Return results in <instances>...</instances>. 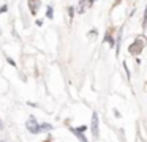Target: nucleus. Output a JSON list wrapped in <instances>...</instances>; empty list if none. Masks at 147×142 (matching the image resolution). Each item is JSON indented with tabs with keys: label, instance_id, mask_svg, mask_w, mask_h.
Wrapping results in <instances>:
<instances>
[{
	"label": "nucleus",
	"instance_id": "nucleus-5",
	"mask_svg": "<svg viewBox=\"0 0 147 142\" xmlns=\"http://www.w3.org/2000/svg\"><path fill=\"white\" fill-rule=\"evenodd\" d=\"M114 28H109L108 32H106V35H105V38H103V43H108L111 47H114L115 46V40H114Z\"/></svg>",
	"mask_w": 147,
	"mask_h": 142
},
{
	"label": "nucleus",
	"instance_id": "nucleus-8",
	"mask_svg": "<svg viewBox=\"0 0 147 142\" xmlns=\"http://www.w3.org/2000/svg\"><path fill=\"white\" fill-rule=\"evenodd\" d=\"M46 17L48 19H54V8L51 5L46 6Z\"/></svg>",
	"mask_w": 147,
	"mask_h": 142
},
{
	"label": "nucleus",
	"instance_id": "nucleus-15",
	"mask_svg": "<svg viewBox=\"0 0 147 142\" xmlns=\"http://www.w3.org/2000/svg\"><path fill=\"white\" fill-rule=\"evenodd\" d=\"M3 128H5V125H3V122H2V118H0V131H3Z\"/></svg>",
	"mask_w": 147,
	"mask_h": 142
},
{
	"label": "nucleus",
	"instance_id": "nucleus-3",
	"mask_svg": "<svg viewBox=\"0 0 147 142\" xmlns=\"http://www.w3.org/2000/svg\"><path fill=\"white\" fill-rule=\"evenodd\" d=\"M98 114L93 112L92 114V125H90V129H92V134H93V139H98L100 137V129H98Z\"/></svg>",
	"mask_w": 147,
	"mask_h": 142
},
{
	"label": "nucleus",
	"instance_id": "nucleus-7",
	"mask_svg": "<svg viewBox=\"0 0 147 142\" xmlns=\"http://www.w3.org/2000/svg\"><path fill=\"white\" fill-rule=\"evenodd\" d=\"M51 129H52L51 123H46V122L40 123V131H51Z\"/></svg>",
	"mask_w": 147,
	"mask_h": 142
},
{
	"label": "nucleus",
	"instance_id": "nucleus-17",
	"mask_svg": "<svg viewBox=\"0 0 147 142\" xmlns=\"http://www.w3.org/2000/svg\"><path fill=\"white\" fill-rule=\"evenodd\" d=\"M0 142H5V141H0Z\"/></svg>",
	"mask_w": 147,
	"mask_h": 142
},
{
	"label": "nucleus",
	"instance_id": "nucleus-1",
	"mask_svg": "<svg viewBox=\"0 0 147 142\" xmlns=\"http://www.w3.org/2000/svg\"><path fill=\"white\" fill-rule=\"evenodd\" d=\"M142 49H144V40H142V38H136V40L130 44L128 52H130L131 55H136L138 57L141 52H142Z\"/></svg>",
	"mask_w": 147,
	"mask_h": 142
},
{
	"label": "nucleus",
	"instance_id": "nucleus-16",
	"mask_svg": "<svg viewBox=\"0 0 147 142\" xmlns=\"http://www.w3.org/2000/svg\"><path fill=\"white\" fill-rule=\"evenodd\" d=\"M78 129H79V131H82V133H84V131H86V129H87V126H79V128H78Z\"/></svg>",
	"mask_w": 147,
	"mask_h": 142
},
{
	"label": "nucleus",
	"instance_id": "nucleus-6",
	"mask_svg": "<svg viewBox=\"0 0 147 142\" xmlns=\"http://www.w3.org/2000/svg\"><path fill=\"white\" fill-rule=\"evenodd\" d=\"M70 129H71V133H73V134L78 137V141H81V142H89V139H87L86 136H84V133H82V131H79L78 128H70Z\"/></svg>",
	"mask_w": 147,
	"mask_h": 142
},
{
	"label": "nucleus",
	"instance_id": "nucleus-10",
	"mask_svg": "<svg viewBox=\"0 0 147 142\" xmlns=\"http://www.w3.org/2000/svg\"><path fill=\"white\" fill-rule=\"evenodd\" d=\"M7 11H8V5H7V3H3V5H0V14H5Z\"/></svg>",
	"mask_w": 147,
	"mask_h": 142
},
{
	"label": "nucleus",
	"instance_id": "nucleus-14",
	"mask_svg": "<svg viewBox=\"0 0 147 142\" xmlns=\"http://www.w3.org/2000/svg\"><path fill=\"white\" fill-rule=\"evenodd\" d=\"M36 25H38V27H41V25H43V21H41V19H36Z\"/></svg>",
	"mask_w": 147,
	"mask_h": 142
},
{
	"label": "nucleus",
	"instance_id": "nucleus-13",
	"mask_svg": "<svg viewBox=\"0 0 147 142\" xmlns=\"http://www.w3.org/2000/svg\"><path fill=\"white\" fill-rule=\"evenodd\" d=\"M96 33H98V32H96L95 28H93V30H90V32H89V36H90V38H95V36H96Z\"/></svg>",
	"mask_w": 147,
	"mask_h": 142
},
{
	"label": "nucleus",
	"instance_id": "nucleus-12",
	"mask_svg": "<svg viewBox=\"0 0 147 142\" xmlns=\"http://www.w3.org/2000/svg\"><path fill=\"white\" fill-rule=\"evenodd\" d=\"M7 62H8V65H11V66H18V65H16V62H14V60L11 59V57H7Z\"/></svg>",
	"mask_w": 147,
	"mask_h": 142
},
{
	"label": "nucleus",
	"instance_id": "nucleus-2",
	"mask_svg": "<svg viewBox=\"0 0 147 142\" xmlns=\"http://www.w3.org/2000/svg\"><path fill=\"white\" fill-rule=\"evenodd\" d=\"M26 128L30 131V134H40V123L36 122V118L33 115H30L29 118H27V122H26Z\"/></svg>",
	"mask_w": 147,
	"mask_h": 142
},
{
	"label": "nucleus",
	"instance_id": "nucleus-11",
	"mask_svg": "<svg viewBox=\"0 0 147 142\" xmlns=\"http://www.w3.org/2000/svg\"><path fill=\"white\" fill-rule=\"evenodd\" d=\"M142 27H147V6H146V11H144V22H142Z\"/></svg>",
	"mask_w": 147,
	"mask_h": 142
},
{
	"label": "nucleus",
	"instance_id": "nucleus-4",
	"mask_svg": "<svg viewBox=\"0 0 147 142\" xmlns=\"http://www.w3.org/2000/svg\"><path fill=\"white\" fill-rule=\"evenodd\" d=\"M41 6V0H29V11L32 16L38 14V9Z\"/></svg>",
	"mask_w": 147,
	"mask_h": 142
},
{
	"label": "nucleus",
	"instance_id": "nucleus-9",
	"mask_svg": "<svg viewBox=\"0 0 147 142\" xmlns=\"http://www.w3.org/2000/svg\"><path fill=\"white\" fill-rule=\"evenodd\" d=\"M74 13H76V9H74V6H68V17H70V22L73 21V17H74Z\"/></svg>",
	"mask_w": 147,
	"mask_h": 142
}]
</instances>
